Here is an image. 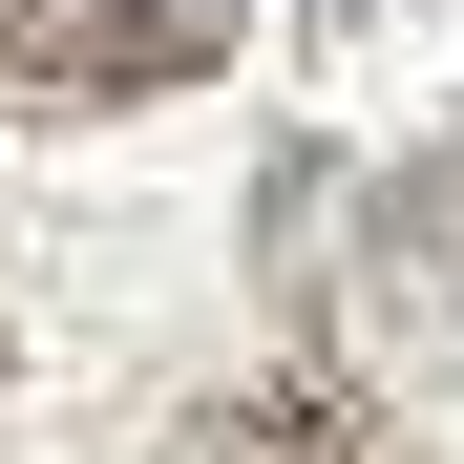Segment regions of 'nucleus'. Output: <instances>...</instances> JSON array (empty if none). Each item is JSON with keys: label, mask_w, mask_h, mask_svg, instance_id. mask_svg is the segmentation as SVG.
<instances>
[{"label": "nucleus", "mask_w": 464, "mask_h": 464, "mask_svg": "<svg viewBox=\"0 0 464 464\" xmlns=\"http://www.w3.org/2000/svg\"><path fill=\"white\" fill-rule=\"evenodd\" d=\"M232 63V0H0V106H169Z\"/></svg>", "instance_id": "obj_1"}, {"label": "nucleus", "mask_w": 464, "mask_h": 464, "mask_svg": "<svg viewBox=\"0 0 464 464\" xmlns=\"http://www.w3.org/2000/svg\"><path fill=\"white\" fill-rule=\"evenodd\" d=\"M169 464H422V443L380 422L359 380H232V401L169 422Z\"/></svg>", "instance_id": "obj_2"}, {"label": "nucleus", "mask_w": 464, "mask_h": 464, "mask_svg": "<svg viewBox=\"0 0 464 464\" xmlns=\"http://www.w3.org/2000/svg\"><path fill=\"white\" fill-rule=\"evenodd\" d=\"M359 254H380V295H401V317H443V338H464V127L380 169V211H359Z\"/></svg>", "instance_id": "obj_3"}]
</instances>
